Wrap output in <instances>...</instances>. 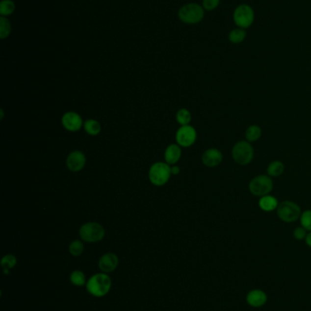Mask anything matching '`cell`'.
<instances>
[{
  "label": "cell",
  "instance_id": "cell-4",
  "mask_svg": "<svg viewBox=\"0 0 311 311\" xmlns=\"http://www.w3.org/2000/svg\"><path fill=\"white\" fill-rule=\"evenodd\" d=\"M273 188L274 182L272 178L268 175H259L255 177L248 185L251 194L260 197L269 195L273 191Z\"/></svg>",
  "mask_w": 311,
  "mask_h": 311
},
{
  "label": "cell",
  "instance_id": "cell-16",
  "mask_svg": "<svg viewBox=\"0 0 311 311\" xmlns=\"http://www.w3.org/2000/svg\"><path fill=\"white\" fill-rule=\"evenodd\" d=\"M279 205V200L277 199V197L271 195L261 197L259 201L260 209L266 212H271L273 210H277Z\"/></svg>",
  "mask_w": 311,
  "mask_h": 311
},
{
  "label": "cell",
  "instance_id": "cell-11",
  "mask_svg": "<svg viewBox=\"0 0 311 311\" xmlns=\"http://www.w3.org/2000/svg\"><path fill=\"white\" fill-rule=\"evenodd\" d=\"M223 161V154L217 148H209L202 156V162L208 167H214L220 165Z\"/></svg>",
  "mask_w": 311,
  "mask_h": 311
},
{
  "label": "cell",
  "instance_id": "cell-22",
  "mask_svg": "<svg viewBox=\"0 0 311 311\" xmlns=\"http://www.w3.org/2000/svg\"><path fill=\"white\" fill-rule=\"evenodd\" d=\"M15 3L12 0H2L0 3V14L2 17L10 16L15 11Z\"/></svg>",
  "mask_w": 311,
  "mask_h": 311
},
{
  "label": "cell",
  "instance_id": "cell-20",
  "mask_svg": "<svg viewBox=\"0 0 311 311\" xmlns=\"http://www.w3.org/2000/svg\"><path fill=\"white\" fill-rule=\"evenodd\" d=\"M17 264V258L14 255L8 254L3 257L1 260V267L3 268L4 273H9V270L12 269Z\"/></svg>",
  "mask_w": 311,
  "mask_h": 311
},
{
  "label": "cell",
  "instance_id": "cell-13",
  "mask_svg": "<svg viewBox=\"0 0 311 311\" xmlns=\"http://www.w3.org/2000/svg\"><path fill=\"white\" fill-rule=\"evenodd\" d=\"M246 302L252 308H261L267 302V295L261 289H252L246 295Z\"/></svg>",
  "mask_w": 311,
  "mask_h": 311
},
{
  "label": "cell",
  "instance_id": "cell-15",
  "mask_svg": "<svg viewBox=\"0 0 311 311\" xmlns=\"http://www.w3.org/2000/svg\"><path fill=\"white\" fill-rule=\"evenodd\" d=\"M181 147L178 145L172 144L170 146H167L165 153H164V158L165 161L169 165H174L175 164L180 158H181Z\"/></svg>",
  "mask_w": 311,
  "mask_h": 311
},
{
  "label": "cell",
  "instance_id": "cell-21",
  "mask_svg": "<svg viewBox=\"0 0 311 311\" xmlns=\"http://www.w3.org/2000/svg\"><path fill=\"white\" fill-rule=\"evenodd\" d=\"M85 131L91 136H97L102 130L101 124L97 120H89L84 123Z\"/></svg>",
  "mask_w": 311,
  "mask_h": 311
},
{
  "label": "cell",
  "instance_id": "cell-2",
  "mask_svg": "<svg viewBox=\"0 0 311 311\" xmlns=\"http://www.w3.org/2000/svg\"><path fill=\"white\" fill-rule=\"evenodd\" d=\"M254 148L251 143L245 140H240L233 145L232 158L233 161L241 166L250 164L254 159Z\"/></svg>",
  "mask_w": 311,
  "mask_h": 311
},
{
  "label": "cell",
  "instance_id": "cell-9",
  "mask_svg": "<svg viewBox=\"0 0 311 311\" xmlns=\"http://www.w3.org/2000/svg\"><path fill=\"white\" fill-rule=\"evenodd\" d=\"M197 139V133L192 126H181L176 133V141L181 146L188 147L195 144Z\"/></svg>",
  "mask_w": 311,
  "mask_h": 311
},
{
  "label": "cell",
  "instance_id": "cell-10",
  "mask_svg": "<svg viewBox=\"0 0 311 311\" xmlns=\"http://www.w3.org/2000/svg\"><path fill=\"white\" fill-rule=\"evenodd\" d=\"M85 163H86V158H85L84 154L78 150L71 153L66 160L68 168L72 172H78L81 170L84 167Z\"/></svg>",
  "mask_w": 311,
  "mask_h": 311
},
{
  "label": "cell",
  "instance_id": "cell-18",
  "mask_svg": "<svg viewBox=\"0 0 311 311\" xmlns=\"http://www.w3.org/2000/svg\"><path fill=\"white\" fill-rule=\"evenodd\" d=\"M245 135H246V141L253 143V142L258 141L261 138L262 129L258 125H251L247 127Z\"/></svg>",
  "mask_w": 311,
  "mask_h": 311
},
{
  "label": "cell",
  "instance_id": "cell-29",
  "mask_svg": "<svg viewBox=\"0 0 311 311\" xmlns=\"http://www.w3.org/2000/svg\"><path fill=\"white\" fill-rule=\"evenodd\" d=\"M307 235V229H305L303 227H298L293 231V237L298 240H303L306 239Z\"/></svg>",
  "mask_w": 311,
  "mask_h": 311
},
{
  "label": "cell",
  "instance_id": "cell-23",
  "mask_svg": "<svg viewBox=\"0 0 311 311\" xmlns=\"http://www.w3.org/2000/svg\"><path fill=\"white\" fill-rule=\"evenodd\" d=\"M70 280H71V282H72L74 286H84V285H86V283H87L84 273H83L82 271H80V270H75V271H73V272L71 274Z\"/></svg>",
  "mask_w": 311,
  "mask_h": 311
},
{
  "label": "cell",
  "instance_id": "cell-17",
  "mask_svg": "<svg viewBox=\"0 0 311 311\" xmlns=\"http://www.w3.org/2000/svg\"><path fill=\"white\" fill-rule=\"evenodd\" d=\"M284 171H285V166L283 164V162L279 160L272 161L269 165L267 166V168H266L267 175L271 178H278L279 176H281Z\"/></svg>",
  "mask_w": 311,
  "mask_h": 311
},
{
  "label": "cell",
  "instance_id": "cell-5",
  "mask_svg": "<svg viewBox=\"0 0 311 311\" xmlns=\"http://www.w3.org/2000/svg\"><path fill=\"white\" fill-rule=\"evenodd\" d=\"M301 209L298 204L285 200L279 203L277 209V214L279 218L285 223H293L297 221L301 216Z\"/></svg>",
  "mask_w": 311,
  "mask_h": 311
},
{
  "label": "cell",
  "instance_id": "cell-14",
  "mask_svg": "<svg viewBox=\"0 0 311 311\" xmlns=\"http://www.w3.org/2000/svg\"><path fill=\"white\" fill-rule=\"evenodd\" d=\"M119 259L113 253H107L104 255L99 261V267L104 273H110L114 271L118 267Z\"/></svg>",
  "mask_w": 311,
  "mask_h": 311
},
{
  "label": "cell",
  "instance_id": "cell-25",
  "mask_svg": "<svg viewBox=\"0 0 311 311\" xmlns=\"http://www.w3.org/2000/svg\"><path fill=\"white\" fill-rule=\"evenodd\" d=\"M11 31V25L5 17L0 18V38L1 39L7 38Z\"/></svg>",
  "mask_w": 311,
  "mask_h": 311
},
{
  "label": "cell",
  "instance_id": "cell-32",
  "mask_svg": "<svg viewBox=\"0 0 311 311\" xmlns=\"http://www.w3.org/2000/svg\"><path fill=\"white\" fill-rule=\"evenodd\" d=\"M3 116H4V113H3V110H1V120L3 119Z\"/></svg>",
  "mask_w": 311,
  "mask_h": 311
},
{
  "label": "cell",
  "instance_id": "cell-30",
  "mask_svg": "<svg viewBox=\"0 0 311 311\" xmlns=\"http://www.w3.org/2000/svg\"><path fill=\"white\" fill-rule=\"evenodd\" d=\"M305 240H306V244H307L310 248H311V231L310 233H308V235L306 237Z\"/></svg>",
  "mask_w": 311,
  "mask_h": 311
},
{
  "label": "cell",
  "instance_id": "cell-24",
  "mask_svg": "<svg viewBox=\"0 0 311 311\" xmlns=\"http://www.w3.org/2000/svg\"><path fill=\"white\" fill-rule=\"evenodd\" d=\"M191 120H192L191 113L189 112V110L185 109V108H181L176 114V120L181 126L189 125V123L191 122Z\"/></svg>",
  "mask_w": 311,
  "mask_h": 311
},
{
  "label": "cell",
  "instance_id": "cell-7",
  "mask_svg": "<svg viewBox=\"0 0 311 311\" xmlns=\"http://www.w3.org/2000/svg\"><path fill=\"white\" fill-rule=\"evenodd\" d=\"M104 235L105 231L104 227L99 223H86L79 229V236L81 239L89 243L101 241L104 239Z\"/></svg>",
  "mask_w": 311,
  "mask_h": 311
},
{
  "label": "cell",
  "instance_id": "cell-28",
  "mask_svg": "<svg viewBox=\"0 0 311 311\" xmlns=\"http://www.w3.org/2000/svg\"><path fill=\"white\" fill-rule=\"evenodd\" d=\"M220 4V0H203V7L204 9L212 11L215 9Z\"/></svg>",
  "mask_w": 311,
  "mask_h": 311
},
{
  "label": "cell",
  "instance_id": "cell-1",
  "mask_svg": "<svg viewBox=\"0 0 311 311\" xmlns=\"http://www.w3.org/2000/svg\"><path fill=\"white\" fill-rule=\"evenodd\" d=\"M111 287V280L106 273H97L91 276L86 283L87 291L95 298H102L107 295Z\"/></svg>",
  "mask_w": 311,
  "mask_h": 311
},
{
  "label": "cell",
  "instance_id": "cell-26",
  "mask_svg": "<svg viewBox=\"0 0 311 311\" xmlns=\"http://www.w3.org/2000/svg\"><path fill=\"white\" fill-rule=\"evenodd\" d=\"M70 253L74 257H78L83 253L84 246L83 243L79 240H74L70 245Z\"/></svg>",
  "mask_w": 311,
  "mask_h": 311
},
{
  "label": "cell",
  "instance_id": "cell-6",
  "mask_svg": "<svg viewBox=\"0 0 311 311\" xmlns=\"http://www.w3.org/2000/svg\"><path fill=\"white\" fill-rule=\"evenodd\" d=\"M171 167L167 163L157 162L151 167L149 178L151 182L156 186H163L168 182L171 177Z\"/></svg>",
  "mask_w": 311,
  "mask_h": 311
},
{
  "label": "cell",
  "instance_id": "cell-27",
  "mask_svg": "<svg viewBox=\"0 0 311 311\" xmlns=\"http://www.w3.org/2000/svg\"><path fill=\"white\" fill-rule=\"evenodd\" d=\"M300 224L301 227H303L305 229L311 231V210H305L304 212L301 213L300 216Z\"/></svg>",
  "mask_w": 311,
  "mask_h": 311
},
{
  "label": "cell",
  "instance_id": "cell-12",
  "mask_svg": "<svg viewBox=\"0 0 311 311\" xmlns=\"http://www.w3.org/2000/svg\"><path fill=\"white\" fill-rule=\"evenodd\" d=\"M62 125L69 131H78L82 127V119L75 112H68L62 117Z\"/></svg>",
  "mask_w": 311,
  "mask_h": 311
},
{
  "label": "cell",
  "instance_id": "cell-31",
  "mask_svg": "<svg viewBox=\"0 0 311 311\" xmlns=\"http://www.w3.org/2000/svg\"><path fill=\"white\" fill-rule=\"evenodd\" d=\"M171 171H172V174H174V175H177V174H179V173H180V167H177V166L173 167H171Z\"/></svg>",
  "mask_w": 311,
  "mask_h": 311
},
{
  "label": "cell",
  "instance_id": "cell-8",
  "mask_svg": "<svg viewBox=\"0 0 311 311\" xmlns=\"http://www.w3.org/2000/svg\"><path fill=\"white\" fill-rule=\"evenodd\" d=\"M233 22L240 28H247L253 24L255 13L249 5L242 4L237 6L233 15Z\"/></svg>",
  "mask_w": 311,
  "mask_h": 311
},
{
  "label": "cell",
  "instance_id": "cell-3",
  "mask_svg": "<svg viewBox=\"0 0 311 311\" xmlns=\"http://www.w3.org/2000/svg\"><path fill=\"white\" fill-rule=\"evenodd\" d=\"M178 16L181 22L185 24H197L204 19L205 10L200 5L190 3L181 6L178 12Z\"/></svg>",
  "mask_w": 311,
  "mask_h": 311
},
{
  "label": "cell",
  "instance_id": "cell-19",
  "mask_svg": "<svg viewBox=\"0 0 311 311\" xmlns=\"http://www.w3.org/2000/svg\"><path fill=\"white\" fill-rule=\"evenodd\" d=\"M246 38V32L243 28H235L229 33L228 38L231 43L233 44H240Z\"/></svg>",
  "mask_w": 311,
  "mask_h": 311
}]
</instances>
